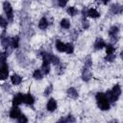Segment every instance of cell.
<instances>
[{
	"instance_id": "1",
	"label": "cell",
	"mask_w": 123,
	"mask_h": 123,
	"mask_svg": "<svg viewBox=\"0 0 123 123\" xmlns=\"http://www.w3.org/2000/svg\"><path fill=\"white\" fill-rule=\"evenodd\" d=\"M120 95H121V87L118 84L113 86L111 89L107 90V93H106V96L110 103H115L119 99Z\"/></svg>"
},
{
	"instance_id": "2",
	"label": "cell",
	"mask_w": 123,
	"mask_h": 123,
	"mask_svg": "<svg viewBox=\"0 0 123 123\" xmlns=\"http://www.w3.org/2000/svg\"><path fill=\"white\" fill-rule=\"evenodd\" d=\"M95 100H96L98 108L101 111H108L110 109V102H109L105 93L97 92L96 95H95Z\"/></svg>"
},
{
	"instance_id": "3",
	"label": "cell",
	"mask_w": 123,
	"mask_h": 123,
	"mask_svg": "<svg viewBox=\"0 0 123 123\" xmlns=\"http://www.w3.org/2000/svg\"><path fill=\"white\" fill-rule=\"evenodd\" d=\"M3 10H4V12H5L8 20L12 21V19H13V11H12V7L10 4V2L5 1L3 3Z\"/></svg>"
},
{
	"instance_id": "4",
	"label": "cell",
	"mask_w": 123,
	"mask_h": 123,
	"mask_svg": "<svg viewBox=\"0 0 123 123\" xmlns=\"http://www.w3.org/2000/svg\"><path fill=\"white\" fill-rule=\"evenodd\" d=\"M118 33H119V28L117 26H111L109 30V36H110V38L111 41L115 42L117 41V38H118Z\"/></svg>"
},
{
	"instance_id": "5",
	"label": "cell",
	"mask_w": 123,
	"mask_h": 123,
	"mask_svg": "<svg viewBox=\"0 0 123 123\" xmlns=\"http://www.w3.org/2000/svg\"><path fill=\"white\" fill-rule=\"evenodd\" d=\"M0 38H1V45L3 46V48L8 49L10 46H12V38H10L9 37H6V32H5V30L3 31V33H2V35H1V37H0Z\"/></svg>"
},
{
	"instance_id": "6",
	"label": "cell",
	"mask_w": 123,
	"mask_h": 123,
	"mask_svg": "<svg viewBox=\"0 0 123 123\" xmlns=\"http://www.w3.org/2000/svg\"><path fill=\"white\" fill-rule=\"evenodd\" d=\"M9 76V66L5 63H0V80H6Z\"/></svg>"
},
{
	"instance_id": "7",
	"label": "cell",
	"mask_w": 123,
	"mask_h": 123,
	"mask_svg": "<svg viewBox=\"0 0 123 123\" xmlns=\"http://www.w3.org/2000/svg\"><path fill=\"white\" fill-rule=\"evenodd\" d=\"M50 62L45 60V59H42V64H41V72L43 73V75H47L49 72H50Z\"/></svg>"
},
{
	"instance_id": "8",
	"label": "cell",
	"mask_w": 123,
	"mask_h": 123,
	"mask_svg": "<svg viewBox=\"0 0 123 123\" xmlns=\"http://www.w3.org/2000/svg\"><path fill=\"white\" fill-rule=\"evenodd\" d=\"M23 99H24V94L22 93H17L13 96L12 98V106H19L23 103Z\"/></svg>"
},
{
	"instance_id": "9",
	"label": "cell",
	"mask_w": 123,
	"mask_h": 123,
	"mask_svg": "<svg viewBox=\"0 0 123 123\" xmlns=\"http://www.w3.org/2000/svg\"><path fill=\"white\" fill-rule=\"evenodd\" d=\"M57 107H58V104H57L56 100H55L54 98H50V99L48 100V102H47V105H46L47 111H51V112H52V111H56Z\"/></svg>"
},
{
	"instance_id": "10",
	"label": "cell",
	"mask_w": 123,
	"mask_h": 123,
	"mask_svg": "<svg viewBox=\"0 0 123 123\" xmlns=\"http://www.w3.org/2000/svg\"><path fill=\"white\" fill-rule=\"evenodd\" d=\"M20 114H21V111H20V109L17 108V106H13V108L10 111V117L12 119H17Z\"/></svg>"
},
{
	"instance_id": "11",
	"label": "cell",
	"mask_w": 123,
	"mask_h": 123,
	"mask_svg": "<svg viewBox=\"0 0 123 123\" xmlns=\"http://www.w3.org/2000/svg\"><path fill=\"white\" fill-rule=\"evenodd\" d=\"M91 78V73L88 69V67H84L82 70V79L85 82H88Z\"/></svg>"
},
{
	"instance_id": "12",
	"label": "cell",
	"mask_w": 123,
	"mask_h": 123,
	"mask_svg": "<svg viewBox=\"0 0 123 123\" xmlns=\"http://www.w3.org/2000/svg\"><path fill=\"white\" fill-rule=\"evenodd\" d=\"M23 103H25L28 106H33L35 103V98L31 93H27L24 94V99H23Z\"/></svg>"
},
{
	"instance_id": "13",
	"label": "cell",
	"mask_w": 123,
	"mask_h": 123,
	"mask_svg": "<svg viewBox=\"0 0 123 123\" xmlns=\"http://www.w3.org/2000/svg\"><path fill=\"white\" fill-rule=\"evenodd\" d=\"M86 16H89L91 18H98L100 16V13L98 12V11L94 8H90L86 11Z\"/></svg>"
},
{
	"instance_id": "14",
	"label": "cell",
	"mask_w": 123,
	"mask_h": 123,
	"mask_svg": "<svg viewBox=\"0 0 123 123\" xmlns=\"http://www.w3.org/2000/svg\"><path fill=\"white\" fill-rule=\"evenodd\" d=\"M105 45H106V42L104 41V39L102 37H97L96 38V40L94 42V48L96 50H100V49L104 48Z\"/></svg>"
},
{
	"instance_id": "15",
	"label": "cell",
	"mask_w": 123,
	"mask_h": 123,
	"mask_svg": "<svg viewBox=\"0 0 123 123\" xmlns=\"http://www.w3.org/2000/svg\"><path fill=\"white\" fill-rule=\"evenodd\" d=\"M122 10H123V8H122V6L119 5V4H113V5H111V12L113 14H120V13L122 12Z\"/></svg>"
},
{
	"instance_id": "16",
	"label": "cell",
	"mask_w": 123,
	"mask_h": 123,
	"mask_svg": "<svg viewBox=\"0 0 123 123\" xmlns=\"http://www.w3.org/2000/svg\"><path fill=\"white\" fill-rule=\"evenodd\" d=\"M11 82H12V85L18 86V85H20L21 82H22V77L19 76L18 74H13V75L11 77Z\"/></svg>"
},
{
	"instance_id": "17",
	"label": "cell",
	"mask_w": 123,
	"mask_h": 123,
	"mask_svg": "<svg viewBox=\"0 0 123 123\" xmlns=\"http://www.w3.org/2000/svg\"><path fill=\"white\" fill-rule=\"evenodd\" d=\"M66 93H67V95H68L70 98H72V99H77V98L79 97L78 91H77L74 87H69V88H67Z\"/></svg>"
},
{
	"instance_id": "18",
	"label": "cell",
	"mask_w": 123,
	"mask_h": 123,
	"mask_svg": "<svg viewBox=\"0 0 123 123\" xmlns=\"http://www.w3.org/2000/svg\"><path fill=\"white\" fill-rule=\"evenodd\" d=\"M47 27H48V20L45 16H43L38 21V28L41 29V30H45Z\"/></svg>"
},
{
	"instance_id": "19",
	"label": "cell",
	"mask_w": 123,
	"mask_h": 123,
	"mask_svg": "<svg viewBox=\"0 0 123 123\" xmlns=\"http://www.w3.org/2000/svg\"><path fill=\"white\" fill-rule=\"evenodd\" d=\"M56 49L59 51V52H64L65 50V43H63L62 40L60 39H57L56 40Z\"/></svg>"
},
{
	"instance_id": "20",
	"label": "cell",
	"mask_w": 123,
	"mask_h": 123,
	"mask_svg": "<svg viewBox=\"0 0 123 123\" xmlns=\"http://www.w3.org/2000/svg\"><path fill=\"white\" fill-rule=\"evenodd\" d=\"M60 25L62 28L63 29H69L70 28V21L67 19V18H62L61 21H60Z\"/></svg>"
},
{
	"instance_id": "21",
	"label": "cell",
	"mask_w": 123,
	"mask_h": 123,
	"mask_svg": "<svg viewBox=\"0 0 123 123\" xmlns=\"http://www.w3.org/2000/svg\"><path fill=\"white\" fill-rule=\"evenodd\" d=\"M33 77H34V79H36V80H41L42 77H43V73L41 72L40 69H36V70L34 71V73H33Z\"/></svg>"
},
{
	"instance_id": "22",
	"label": "cell",
	"mask_w": 123,
	"mask_h": 123,
	"mask_svg": "<svg viewBox=\"0 0 123 123\" xmlns=\"http://www.w3.org/2000/svg\"><path fill=\"white\" fill-rule=\"evenodd\" d=\"M65 53L67 54H72L74 52V46L72 43H65V50H64Z\"/></svg>"
},
{
	"instance_id": "23",
	"label": "cell",
	"mask_w": 123,
	"mask_h": 123,
	"mask_svg": "<svg viewBox=\"0 0 123 123\" xmlns=\"http://www.w3.org/2000/svg\"><path fill=\"white\" fill-rule=\"evenodd\" d=\"M12 48H14V49L19 46V37H18V36L13 37L12 38Z\"/></svg>"
},
{
	"instance_id": "24",
	"label": "cell",
	"mask_w": 123,
	"mask_h": 123,
	"mask_svg": "<svg viewBox=\"0 0 123 123\" xmlns=\"http://www.w3.org/2000/svg\"><path fill=\"white\" fill-rule=\"evenodd\" d=\"M105 47H106V54H107V55L113 54V53H114V51H115L114 47H113L111 44H106V45H105Z\"/></svg>"
},
{
	"instance_id": "25",
	"label": "cell",
	"mask_w": 123,
	"mask_h": 123,
	"mask_svg": "<svg viewBox=\"0 0 123 123\" xmlns=\"http://www.w3.org/2000/svg\"><path fill=\"white\" fill-rule=\"evenodd\" d=\"M67 13L71 16H75L77 13H78V10L74 7H68L67 8Z\"/></svg>"
},
{
	"instance_id": "26",
	"label": "cell",
	"mask_w": 123,
	"mask_h": 123,
	"mask_svg": "<svg viewBox=\"0 0 123 123\" xmlns=\"http://www.w3.org/2000/svg\"><path fill=\"white\" fill-rule=\"evenodd\" d=\"M61 61H60V59H59V57H57V56H55V55H53L52 54V56H51V60H50V62L51 63H53L54 65H59L61 62H60Z\"/></svg>"
},
{
	"instance_id": "27",
	"label": "cell",
	"mask_w": 123,
	"mask_h": 123,
	"mask_svg": "<svg viewBox=\"0 0 123 123\" xmlns=\"http://www.w3.org/2000/svg\"><path fill=\"white\" fill-rule=\"evenodd\" d=\"M59 121H62V122H74L75 121V118L71 114H68L66 118H61Z\"/></svg>"
},
{
	"instance_id": "28",
	"label": "cell",
	"mask_w": 123,
	"mask_h": 123,
	"mask_svg": "<svg viewBox=\"0 0 123 123\" xmlns=\"http://www.w3.org/2000/svg\"><path fill=\"white\" fill-rule=\"evenodd\" d=\"M115 54L113 53V54H111V55H106V57H105V61L106 62H112L114 60H115Z\"/></svg>"
},
{
	"instance_id": "29",
	"label": "cell",
	"mask_w": 123,
	"mask_h": 123,
	"mask_svg": "<svg viewBox=\"0 0 123 123\" xmlns=\"http://www.w3.org/2000/svg\"><path fill=\"white\" fill-rule=\"evenodd\" d=\"M8 54L6 52H0V63H5Z\"/></svg>"
},
{
	"instance_id": "30",
	"label": "cell",
	"mask_w": 123,
	"mask_h": 123,
	"mask_svg": "<svg viewBox=\"0 0 123 123\" xmlns=\"http://www.w3.org/2000/svg\"><path fill=\"white\" fill-rule=\"evenodd\" d=\"M8 26V21L3 17V16H1L0 15V27H2V28H6Z\"/></svg>"
},
{
	"instance_id": "31",
	"label": "cell",
	"mask_w": 123,
	"mask_h": 123,
	"mask_svg": "<svg viewBox=\"0 0 123 123\" xmlns=\"http://www.w3.org/2000/svg\"><path fill=\"white\" fill-rule=\"evenodd\" d=\"M92 65V61L90 59V57H86V59L85 60V66L86 67H90Z\"/></svg>"
},
{
	"instance_id": "32",
	"label": "cell",
	"mask_w": 123,
	"mask_h": 123,
	"mask_svg": "<svg viewBox=\"0 0 123 123\" xmlns=\"http://www.w3.org/2000/svg\"><path fill=\"white\" fill-rule=\"evenodd\" d=\"M52 90H53V86L52 85H49L46 88H45V90H44V95H49L51 92H52Z\"/></svg>"
},
{
	"instance_id": "33",
	"label": "cell",
	"mask_w": 123,
	"mask_h": 123,
	"mask_svg": "<svg viewBox=\"0 0 123 123\" xmlns=\"http://www.w3.org/2000/svg\"><path fill=\"white\" fill-rule=\"evenodd\" d=\"M17 121H18V122H20V123H23V122H27V121H28V119H27V117H26L24 114H22V113H21V114L18 116Z\"/></svg>"
},
{
	"instance_id": "34",
	"label": "cell",
	"mask_w": 123,
	"mask_h": 123,
	"mask_svg": "<svg viewBox=\"0 0 123 123\" xmlns=\"http://www.w3.org/2000/svg\"><path fill=\"white\" fill-rule=\"evenodd\" d=\"M68 0H58V5L61 7V8H63L66 6Z\"/></svg>"
},
{
	"instance_id": "35",
	"label": "cell",
	"mask_w": 123,
	"mask_h": 123,
	"mask_svg": "<svg viewBox=\"0 0 123 123\" xmlns=\"http://www.w3.org/2000/svg\"><path fill=\"white\" fill-rule=\"evenodd\" d=\"M82 22H83V28H84L85 30H86V29L89 27V22H88L86 18H83V21H82Z\"/></svg>"
},
{
	"instance_id": "36",
	"label": "cell",
	"mask_w": 123,
	"mask_h": 123,
	"mask_svg": "<svg viewBox=\"0 0 123 123\" xmlns=\"http://www.w3.org/2000/svg\"><path fill=\"white\" fill-rule=\"evenodd\" d=\"M98 1H101L103 4H108V2H109L110 0H98Z\"/></svg>"
}]
</instances>
